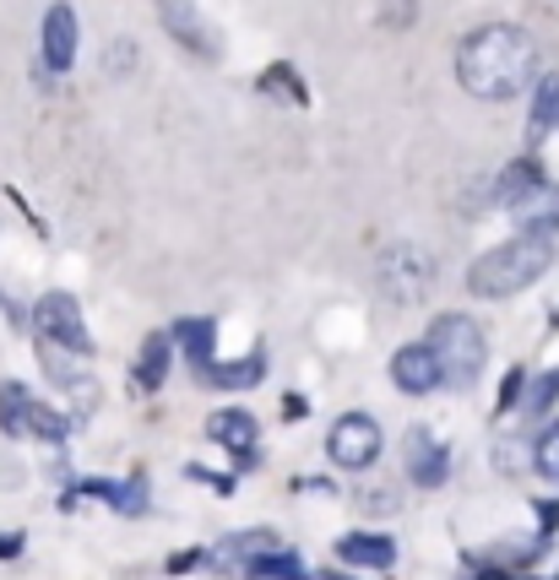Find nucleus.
<instances>
[{
  "instance_id": "nucleus-1",
  "label": "nucleus",
  "mask_w": 559,
  "mask_h": 580,
  "mask_svg": "<svg viewBox=\"0 0 559 580\" xmlns=\"http://www.w3.org/2000/svg\"><path fill=\"white\" fill-rule=\"evenodd\" d=\"M457 77H462V87L473 98L506 104V98L527 92V82L538 77V49L511 22H489V28H473L462 39V49H457Z\"/></svg>"
},
{
  "instance_id": "nucleus-2",
  "label": "nucleus",
  "mask_w": 559,
  "mask_h": 580,
  "mask_svg": "<svg viewBox=\"0 0 559 580\" xmlns=\"http://www.w3.org/2000/svg\"><path fill=\"white\" fill-rule=\"evenodd\" d=\"M549 266H555L549 234H517V239H506V245L478 255L473 272H468V288H473L478 298H517V293L532 288Z\"/></svg>"
},
{
  "instance_id": "nucleus-3",
  "label": "nucleus",
  "mask_w": 559,
  "mask_h": 580,
  "mask_svg": "<svg viewBox=\"0 0 559 580\" xmlns=\"http://www.w3.org/2000/svg\"><path fill=\"white\" fill-rule=\"evenodd\" d=\"M430 353H434V364H440V385L468 391L483 374L489 342L478 332V321H468V315H440V321H430Z\"/></svg>"
},
{
  "instance_id": "nucleus-4",
  "label": "nucleus",
  "mask_w": 559,
  "mask_h": 580,
  "mask_svg": "<svg viewBox=\"0 0 559 580\" xmlns=\"http://www.w3.org/2000/svg\"><path fill=\"white\" fill-rule=\"evenodd\" d=\"M0 429H6L11 440H49V445H60L71 423H66V413L43 407L28 385L6 380V385H0Z\"/></svg>"
},
{
  "instance_id": "nucleus-5",
  "label": "nucleus",
  "mask_w": 559,
  "mask_h": 580,
  "mask_svg": "<svg viewBox=\"0 0 559 580\" xmlns=\"http://www.w3.org/2000/svg\"><path fill=\"white\" fill-rule=\"evenodd\" d=\"M33 326H39V342H43V347H60V353L92 358V336H87L82 309H77V298H71V293H43V298H39V315H33Z\"/></svg>"
},
{
  "instance_id": "nucleus-6",
  "label": "nucleus",
  "mask_w": 559,
  "mask_h": 580,
  "mask_svg": "<svg viewBox=\"0 0 559 580\" xmlns=\"http://www.w3.org/2000/svg\"><path fill=\"white\" fill-rule=\"evenodd\" d=\"M326 456L347 466V472H364L370 461L381 456V423L370 413H343L326 434Z\"/></svg>"
},
{
  "instance_id": "nucleus-7",
  "label": "nucleus",
  "mask_w": 559,
  "mask_h": 580,
  "mask_svg": "<svg viewBox=\"0 0 559 580\" xmlns=\"http://www.w3.org/2000/svg\"><path fill=\"white\" fill-rule=\"evenodd\" d=\"M402 461H408V478H413L419 489H440L445 472H451V456H445V445L434 440L430 429H413V434L402 440Z\"/></svg>"
},
{
  "instance_id": "nucleus-8",
  "label": "nucleus",
  "mask_w": 559,
  "mask_h": 580,
  "mask_svg": "<svg viewBox=\"0 0 559 580\" xmlns=\"http://www.w3.org/2000/svg\"><path fill=\"white\" fill-rule=\"evenodd\" d=\"M391 380H396V391H408V396H430L434 385H440V364H434L430 342L396 347V353H391Z\"/></svg>"
},
{
  "instance_id": "nucleus-9",
  "label": "nucleus",
  "mask_w": 559,
  "mask_h": 580,
  "mask_svg": "<svg viewBox=\"0 0 559 580\" xmlns=\"http://www.w3.org/2000/svg\"><path fill=\"white\" fill-rule=\"evenodd\" d=\"M381 277H386V288L396 293V298H419V293L430 288L434 266H430V255H424V249L408 245V249H396V255H386Z\"/></svg>"
},
{
  "instance_id": "nucleus-10",
  "label": "nucleus",
  "mask_w": 559,
  "mask_h": 580,
  "mask_svg": "<svg viewBox=\"0 0 559 580\" xmlns=\"http://www.w3.org/2000/svg\"><path fill=\"white\" fill-rule=\"evenodd\" d=\"M77 60V11L71 6H49L43 17V66L49 71H71Z\"/></svg>"
},
{
  "instance_id": "nucleus-11",
  "label": "nucleus",
  "mask_w": 559,
  "mask_h": 580,
  "mask_svg": "<svg viewBox=\"0 0 559 580\" xmlns=\"http://www.w3.org/2000/svg\"><path fill=\"white\" fill-rule=\"evenodd\" d=\"M207 434H213V445H228V451L245 461V466L256 461V434H261V429H256V417H251V413L223 407V413L207 417Z\"/></svg>"
},
{
  "instance_id": "nucleus-12",
  "label": "nucleus",
  "mask_w": 559,
  "mask_h": 580,
  "mask_svg": "<svg viewBox=\"0 0 559 580\" xmlns=\"http://www.w3.org/2000/svg\"><path fill=\"white\" fill-rule=\"evenodd\" d=\"M337 559L353 564V570H391L396 564V542L381 538V532H347V538H337Z\"/></svg>"
},
{
  "instance_id": "nucleus-13",
  "label": "nucleus",
  "mask_w": 559,
  "mask_h": 580,
  "mask_svg": "<svg viewBox=\"0 0 559 580\" xmlns=\"http://www.w3.org/2000/svg\"><path fill=\"white\" fill-rule=\"evenodd\" d=\"M174 336H164V332H153L147 342H141V358H136V370H130V380H136V391H158L164 385V374H169V364H174Z\"/></svg>"
},
{
  "instance_id": "nucleus-14",
  "label": "nucleus",
  "mask_w": 559,
  "mask_h": 580,
  "mask_svg": "<svg viewBox=\"0 0 559 580\" xmlns=\"http://www.w3.org/2000/svg\"><path fill=\"white\" fill-rule=\"evenodd\" d=\"M164 22H169V33H179V39L190 43L196 55H217L213 28L196 17V6H190V0H174V6H164Z\"/></svg>"
},
{
  "instance_id": "nucleus-15",
  "label": "nucleus",
  "mask_w": 559,
  "mask_h": 580,
  "mask_svg": "<svg viewBox=\"0 0 559 580\" xmlns=\"http://www.w3.org/2000/svg\"><path fill=\"white\" fill-rule=\"evenodd\" d=\"M538 185H543V168L521 158V164H511L506 174H500V185H494V201H500V207H521V201H527Z\"/></svg>"
},
{
  "instance_id": "nucleus-16",
  "label": "nucleus",
  "mask_w": 559,
  "mask_h": 580,
  "mask_svg": "<svg viewBox=\"0 0 559 580\" xmlns=\"http://www.w3.org/2000/svg\"><path fill=\"white\" fill-rule=\"evenodd\" d=\"M174 342L185 347V358L196 364V374L213 370V321H179L174 326Z\"/></svg>"
},
{
  "instance_id": "nucleus-17",
  "label": "nucleus",
  "mask_w": 559,
  "mask_h": 580,
  "mask_svg": "<svg viewBox=\"0 0 559 580\" xmlns=\"http://www.w3.org/2000/svg\"><path fill=\"white\" fill-rule=\"evenodd\" d=\"M261 374H266V353H245L239 364H223V370H207L202 380H213V385H223V391H251Z\"/></svg>"
},
{
  "instance_id": "nucleus-18",
  "label": "nucleus",
  "mask_w": 559,
  "mask_h": 580,
  "mask_svg": "<svg viewBox=\"0 0 559 580\" xmlns=\"http://www.w3.org/2000/svg\"><path fill=\"white\" fill-rule=\"evenodd\" d=\"M245 576H256V580H310L304 576V564H300V553H288V548H277V553L256 559Z\"/></svg>"
},
{
  "instance_id": "nucleus-19",
  "label": "nucleus",
  "mask_w": 559,
  "mask_h": 580,
  "mask_svg": "<svg viewBox=\"0 0 559 580\" xmlns=\"http://www.w3.org/2000/svg\"><path fill=\"white\" fill-rule=\"evenodd\" d=\"M87 489L104 494L120 515H141V510H147V489H141V483H87Z\"/></svg>"
},
{
  "instance_id": "nucleus-20",
  "label": "nucleus",
  "mask_w": 559,
  "mask_h": 580,
  "mask_svg": "<svg viewBox=\"0 0 559 580\" xmlns=\"http://www.w3.org/2000/svg\"><path fill=\"white\" fill-rule=\"evenodd\" d=\"M532 466H538L543 478H555L559 483V423H549V429L538 434V445H532Z\"/></svg>"
},
{
  "instance_id": "nucleus-21",
  "label": "nucleus",
  "mask_w": 559,
  "mask_h": 580,
  "mask_svg": "<svg viewBox=\"0 0 559 580\" xmlns=\"http://www.w3.org/2000/svg\"><path fill=\"white\" fill-rule=\"evenodd\" d=\"M559 120V82H543L538 87V104H532V141Z\"/></svg>"
},
{
  "instance_id": "nucleus-22",
  "label": "nucleus",
  "mask_w": 559,
  "mask_h": 580,
  "mask_svg": "<svg viewBox=\"0 0 559 580\" xmlns=\"http://www.w3.org/2000/svg\"><path fill=\"white\" fill-rule=\"evenodd\" d=\"M559 402V370H549L543 380H532V396H527V413L538 417V413H549Z\"/></svg>"
},
{
  "instance_id": "nucleus-23",
  "label": "nucleus",
  "mask_w": 559,
  "mask_h": 580,
  "mask_svg": "<svg viewBox=\"0 0 559 580\" xmlns=\"http://www.w3.org/2000/svg\"><path fill=\"white\" fill-rule=\"evenodd\" d=\"M261 87H283V98H294V104H304V87H300V77H294L288 66L266 71V77H261Z\"/></svg>"
},
{
  "instance_id": "nucleus-24",
  "label": "nucleus",
  "mask_w": 559,
  "mask_h": 580,
  "mask_svg": "<svg viewBox=\"0 0 559 580\" xmlns=\"http://www.w3.org/2000/svg\"><path fill=\"white\" fill-rule=\"evenodd\" d=\"M517 402H521V370H511L506 391H500V413H506V407H517Z\"/></svg>"
},
{
  "instance_id": "nucleus-25",
  "label": "nucleus",
  "mask_w": 559,
  "mask_h": 580,
  "mask_svg": "<svg viewBox=\"0 0 559 580\" xmlns=\"http://www.w3.org/2000/svg\"><path fill=\"white\" fill-rule=\"evenodd\" d=\"M538 521H543V532H555V527H559V504H538Z\"/></svg>"
},
{
  "instance_id": "nucleus-26",
  "label": "nucleus",
  "mask_w": 559,
  "mask_h": 580,
  "mask_svg": "<svg viewBox=\"0 0 559 580\" xmlns=\"http://www.w3.org/2000/svg\"><path fill=\"white\" fill-rule=\"evenodd\" d=\"M310 580H353V576H343V570H315Z\"/></svg>"
},
{
  "instance_id": "nucleus-27",
  "label": "nucleus",
  "mask_w": 559,
  "mask_h": 580,
  "mask_svg": "<svg viewBox=\"0 0 559 580\" xmlns=\"http://www.w3.org/2000/svg\"><path fill=\"white\" fill-rule=\"evenodd\" d=\"M17 548H22L17 538H0V559H6V553H17Z\"/></svg>"
},
{
  "instance_id": "nucleus-28",
  "label": "nucleus",
  "mask_w": 559,
  "mask_h": 580,
  "mask_svg": "<svg viewBox=\"0 0 559 580\" xmlns=\"http://www.w3.org/2000/svg\"><path fill=\"white\" fill-rule=\"evenodd\" d=\"M473 580H511V576H500V570H478Z\"/></svg>"
}]
</instances>
